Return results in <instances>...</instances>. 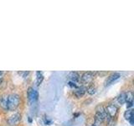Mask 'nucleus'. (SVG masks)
<instances>
[{"label":"nucleus","instance_id":"nucleus-1","mask_svg":"<svg viewBox=\"0 0 134 126\" xmlns=\"http://www.w3.org/2000/svg\"><path fill=\"white\" fill-rule=\"evenodd\" d=\"M20 103V97L16 93L9 94L8 97V110L14 111Z\"/></svg>","mask_w":134,"mask_h":126},{"label":"nucleus","instance_id":"nucleus-2","mask_svg":"<svg viewBox=\"0 0 134 126\" xmlns=\"http://www.w3.org/2000/svg\"><path fill=\"white\" fill-rule=\"evenodd\" d=\"M96 114H95V125L99 126L100 124L103 123V121L107 119V113L106 109L103 106H98L96 109Z\"/></svg>","mask_w":134,"mask_h":126},{"label":"nucleus","instance_id":"nucleus-3","mask_svg":"<svg viewBox=\"0 0 134 126\" xmlns=\"http://www.w3.org/2000/svg\"><path fill=\"white\" fill-rule=\"evenodd\" d=\"M27 98L29 102L31 104L35 103L39 98V92H38L35 88L32 87H29L27 90Z\"/></svg>","mask_w":134,"mask_h":126},{"label":"nucleus","instance_id":"nucleus-4","mask_svg":"<svg viewBox=\"0 0 134 126\" xmlns=\"http://www.w3.org/2000/svg\"><path fill=\"white\" fill-rule=\"evenodd\" d=\"M106 113H107V119H108V121L110 122L112 120V119L116 116L117 111H118V108H117L115 104H109L107 107Z\"/></svg>","mask_w":134,"mask_h":126},{"label":"nucleus","instance_id":"nucleus-5","mask_svg":"<svg viewBox=\"0 0 134 126\" xmlns=\"http://www.w3.org/2000/svg\"><path fill=\"white\" fill-rule=\"evenodd\" d=\"M121 77V74L118 72H113L111 74H110L107 77L106 81H105V86L107 87V86H110L111 84L116 82V80H118Z\"/></svg>","mask_w":134,"mask_h":126},{"label":"nucleus","instance_id":"nucleus-6","mask_svg":"<svg viewBox=\"0 0 134 126\" xmlns=\"http://www.w3.org/2000/svg\"><path fill=\"white\" fill-rule=\"evenodd\" d=\"M94 76H95V73L93 71H87V72L83 73L81 77V82L84 84L90 83L92 80H93Z\"/></svg>","mask_w":134,"mask_h":126},{"label":"nucleus","instance_id":"nucleus-7","mask_svg":"<svg viewBox=\"0 0 134 126\" xmlns=\"http://www.w3.org/2000/svg\"><path fill=\"white\" fill-rule=\"evenodd\" d=\"M20 120H21V114L19 113H14V114H12L11 116L8 117V124L10 125H15L17 124H19Z\"/></svg>","mask_w":134,"mask_h":126},{"label":"nucleus","instance_id":"nucleus-8","mask_svg":"<svg viewBox=\"0 0 134 126\" xmlns=\"http://www.w3.org/2000/svg\"><path fill=\"white\" fill-rule=\"evenodd\" d=\"M8 94H3L0 96V108L3 110H8Z\"/></svg>","mask_w":134,"mask_h":126},{"label":"nucleus","instance_id":"nucleus-9","mask_svg":"<svg viewBox=\"0 0 134 126\" xmlns=\"http://www.w3.org/2000/svg\"><path fill=\"white\" fill-rule=\"evenodd\" d=\"M86 91V88L85 87H78L77 88H75L74 91V94L76 98H81L82 96H84L85 92Z\"/></svg>","mask_w":134,"mask_h":126},{"label":"nucleus","instance_id":"nucleus-10","mask_svg":"<svg viewBox=\"0 0 134 126\" xmlns=\"http://www.w3.org/2000/svg\"><path fill=\"white\" fill-rule=\"evenodd\" d=\"M67 78H68V80L70 82H76L80 79V75L77 72H75V71H70V72L67 75Z\"/></svg>","mask_w":134,"mask_h":126},{"label":"nucleus","instance_id":"nucleus-11","mask_svg":"<svg viewBox=\"0 0 134 126\" xmlns=\"http://www.w3.org/2000/svg\"><path fill=\"white\" fill-rule=\"evenodd\" d=\"M44 80V75L41 71H38L36 72V83H37V86H40L41 82H43Z\"/></svg>","mask_w":134,"mask_h":126},{"label":"nucleus","instance_id":"nucleus-12","mask_svg":"<svg viewBox=\"0 0 134 126\" xmlns=\"http://www.w3.org/2000/svg\"><path fill=\"white\" fill-rule=\"evenodd\" d=\"M117 101L120 104H123L126 103V92H121L117 97Z\"/></svg>","mask_w":134,"mask_h":126},{"label":"nucleus","instance_id":"nucleus-13","mask_svg":"<svg viewBox=\"0 0 134 126\" xmlns=\"http://www.w3.org/2000/svg\"><path fill=\"white\" fill-rule=\"evenodd\" d=\"M124 117H125V119L127 120H129V119H131L132 118H133L132 109H127V110L126 111L125 113H124Z\"/></svg>","mask_w":134,"mask_h":126},{"label":"nucleus","instance_id":"nucleus-14","mask_svg":"<svg viewBox=\"0 0 134 126\" xmlns=\"http://www.w3.org/2000/svg\"><path fill=\"white\" fill-rule=\"evenodd\" d=\"M126 103H133L132 92H128L126 93Z\"/></svg>","mask_w":134,"mask_h":126},{"label":"nucleus","instance_id":"nucleus-15","mask_svg":"<svg viewBox=\"0 0 134 126\" xmlns=\"http://www.w3.org/2000/svg\"><path fill=\"white\" fill-rule=\"evenodd\" d=\"M86 91L87 92L89 93L90 95H93L96 93V88L94 87V86H90V87H88L86 88Z\"/></svg>","mask_w":134,"mask_h":126},{"label":"nucleus","instance_id":"nucleus-16","mask_svg":"<svg viewBox=\"0 0 134 126\" xmlns=\"http://www.w3.org/2000/svg\"><path fill=\"white\" fill-rule=\"evenodd\" d=\"M68 85H69L70 87H74V88H77V87H78L76 82H70V81H69V82H68Z\"/></svg>","mask_w":134,"mask_h":126},{"label":"nucleus","instance_id":"nucleus-17","mask_svg":"<svg viewBox=\"0 0 134 126\" xmlns=\"http://www.w3.org/2000/svg\"><path fill=\"white\" fill-rule=\"evenodd\" d=\"M44 123H45L46 124L49 125L50 124L52 123V121H51V120H49V119H48V118H47V117H45V118H44Z\"/></svg>","mask_w":134,"mask_h":126},{"label":"nucleus","instance_id":"nucleus-18","mask_svg":"<svg viewBox=\"0 0 134 126\" xmlns=\"http://www.w3.org/2000/svg\"><path fill=\"white\" fill-rule=\"evenodd\" d=\"M19 73L22 75V76H23V77H26V76L29 75V71H24V72H19Z\"/></svg>","mask_w":134,"mask_h":126},{"label":"nucleus","instance_id":"nucleus-19","mask_svg":"<svg viewBox=\"0 0 134 126\" xmlns=\"http://www.w3.org/2000/svg\"><path fill=\"white\" fill-rule=\"evenodd\" d=\"M2 82H3V78H0V84L2 83Z\"/></svg>","mask_w":134,"mask_h":126},{"label":"nucleus","instance_id":"nucleus-20","mask_svg":"<svg viewBox=\"0 0 134 126\" xmlns=\"http://www.w3.org/2000/svg\"><path fill=\"white\" fill-rule=\"evenodd\" d=\"M79 114H80V113H75V117H77V116H78Z\"/></svg>","mask_w":134,"mask_h":126},{"label":"nucleus","instance_id":"nucleus-21","mask_svg":"<svg viewBox=\"0 0 134 126\" xmlns=\"http://www.w3.org/2000/svg\"><path fill=\"white\" fill-rule=\"evenodd\" d=\"M2 74H3V71H0V76H2Z\"/></svg>","mask_w":134,"mask_h":126},{"label":"nucleus","instance_id":"nucleus-22","mask_svg":"<svg viewBox=\"0 0 134 126\" xmlns=\"http://www.w3.org/2000/svg\"><path fill=\"white\" fill-rule=\"evenodd\" d=\"M91 126H96V125H95V124H92Z\"/></svg>","mask_w":134,"mask_h":126}]
</instances>
